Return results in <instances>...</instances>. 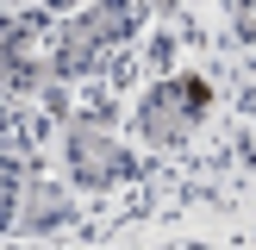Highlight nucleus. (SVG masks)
Listing matches in <instances>:
<instances>
[{
	"mask_svg": "<svg viewBox=\"0 0 256 250\" xmlns=\"http://www.w3.org/2000/svg\"><path fill=\"white\" fill-rule=\"evenodd\" d=\"M238 32L256 38V0H244V6H238Z\"/></svg>",
	"mask_w": 256,
	"mask_h": 250,
	"instance_id": "39448f33",
	"label": "nucleus"
},
{
	"mask_svg": "<svg viewBox=\"0 0 256 250\" xmlns=\"http://www.w3.org/2000/svg\"><path fill=\"white\" fill-rule=\"evenodd\" d=\"M200 112H206V88L200 82H162L144 106V138L150 144H182Z\"/></svg>",
	"mask_w": 256,
	"mask_h": 250,
	"instance_id": "f03ea898",
	"label": "nucleus"
},
{
	"mask_svg": "<svg viewBox=\"0 0 256 250\" xmlns=\"http://www.w3.org/2000/svg\"><path fill=\"white\" fill-rule=\"evenodd\" d=\"M69 162H75V175H82L88 188H112V182L132 175V156H125L106 132H94V125H82V132L69 138Z\"/></svg>",
	"mask_w": 256,
	"mask_h": 250,
	"instance_id": "7ed1b4c3",
	"label": "nucleus"
},
{
	"mask_svg": "<svg viewBox=\"0 0 256 250\" xmlns=\"http://www.w3.org/2000/svg\"><path fill=\"white\" fill-rule=\"evenodd\" d=\"M132 25H138V0H100V6H88L82 19L56 38V75L94 69V56H100V50H112Z\"/></svg>",
	"mask_w": 256,
	"mask_h": 250,
	"instance_id": "f257e3e1",
	"label": "nucleus"
},
{
	"mask_svg": "<svg viewBox=\"0 0 256 250\" xmlns=\"http://www.w3.org/2000/svg\"><path fill=\"white\" fill-rule=\"evenodd\" d=\"M32 62H38V19H12L6 25V69H12V82H25Z\"/></svg>",
	"mask_w": 256,
	"mask_h": 250,
	"instance_id": "20e7f679",
	"label": "nucleus"
},
{
	"mask_svg": "<svg viewBox=\"0 0 256 250\" xmlns=\"http://www.w3.org/2000/svg\"><path fill=\"white\" fill-rule=\"evenodd\" d=\"M50 6H75V0H50Z\"/></svg>",
	"mask_w": 256,
	"mask_h": 250,
	"instance_id": "423d86ee",
	"label": "nucleus"
}]
</instances>
